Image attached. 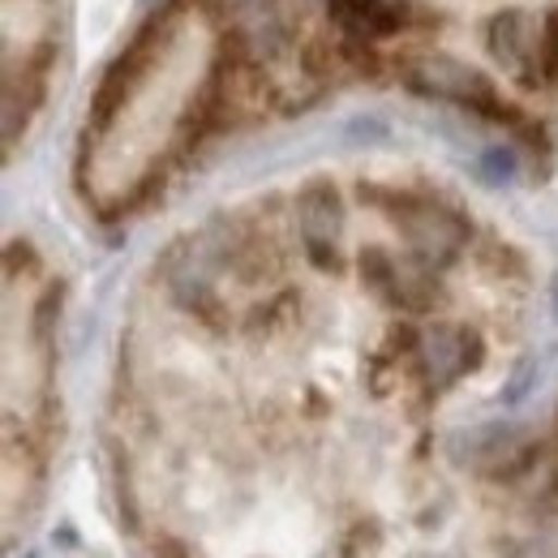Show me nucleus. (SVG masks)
Returning a JSON list of instances; mask_svg holds the SVG:
<instances>
[{
	"mask_svg": "<svg viewBox=\"0 0 558 558\" xmlns=\"http://www.w3.org/2000/svg\"><path fill=\"white\" fill-rule=\"evenodd\" d=\"M361 283L378 296L391 301V283H396V258L383 250H361Z\"/></svg>",
	"mask_w": 558,
	"mask_h": 558,
	"instance_id": "9",
	"label": "nucleus"
},
{
	"mask_svg": "<svg viewBox=\"0 0 558 558\" xmlns=\"http://www.w3.org/2000/svg\"><path fill=\"white\" fill-rule=\"evenodd\" d=\"M301 245L318 271H340V236H344V203L331 181H314L296 198Z\"/></svg>",
	"mask_w": 558,
	"mask_h": 558,
	"instance_id": "3",
	"label": "nucleus"
},
{
	"mask_svg": "<svg viewBox=\"0 0 558 558\" xmlns=\"http://www.w3.org/2000/svg\"><path fill=\"white\" fill-rule=\"evenodd\" d=\"M529 35H533V31H529V17H524L520 9H502V13H494L486 39H489V52L502 61V70L520 73V77H533V73H529L533 39H529Z\"/></svg>",
	"mask_w": 558,
	"mask_h": 558,
	"instance_id": "6",
	"label": "nucleus"
},
{
	"mask_svg": "<svg viewBox=\"0 0 558 558\" xmlns=\"http://www.w3.org/2000/svg\"><path fill=\"white\" fill-rule=\"evenodd\" d=\"M417 361H421V369H425V378H429V387L442 391V387H451L460 374H469V369L482 365V340H477V331L434 323L429 331H421Z\"/></svg>",
	"mask_w": 558,
	"mask_h": 558,
	"instance_id": "4",
	"label": "nucleus"
},
{
	"mask_svg": "<svg viewBox=\"0 0 558 558\" xmlns=\"http://www.w3.org/2000/svg\"><path fill=\"white\" fill-rule=\"evenodd\" d=\"M537 65H542V77L558 86V9L546 13L542 22V39H537Z\"/></svg>",
	"mask_w": 558,
	"mask_h": 558,
	"instance_id": "10",
	"label": "nucleus"
},
{
	"mask_svg": "<svg viewBox=\"0 0 558 558\" xmlns=\"http://www.w3.org/2000/svg\"><path fill=\"white\" fill-rule=\"evenodd\" d=\"M555 305H558V301H555Z\"/></svg>",
	"mask_w": 558,
	"mask_h": 558,
	"instance_id": "15",
	"label": "nucleus"
},
{
	"mask_svg": "<svg viewBox=\"0 0 558 558\" xmlns=\"http://www.w3.org/2000/svg\"><path fill=\"white\" fill-rule=\"evenodd\" d=\"M150 44H155V26H146L138 39L112 61V70L104 73V82H99V90H95V99H90V125H95V134H104V130L117 121V112L134 99L142 73L150 65Z\"/></svg>",
	"mask_w": 558,
	"mask_h": 558,
	"instance_id": "5",
	"label": "nucleus"
},
{
	"mask_svg": "<svg viewBox=\"0 0 558 558\" xmlns=\"http://www.w3.org/2000/svg\"><path fill=\"white\" fill-rule=\"evenodd\" d=\"M387 207H391V219L400 223L404 241L413 245V258L429 263V267L451 263L469 241V223L456 210L438 207V203L400 194V198H387Z\"/></svg>",
	"mask_w": 558,
	"mask_h": 558,
	"instance_id": "1",
	"label": "nucleus"
},
{
	"mask_svg": "<svg viewBox=\"0 0 558 558\" xmlns=\"http://www.w3.org/2000/svg\"><path fill=\"white\" fill-rule=\"evenodd\" d=\"M301 65L314 73V77H327L336 70V44H323V39H310L301 48Z\"/></svg>",
	"mask_w": 558,
	"mask_h": 558,
	"instance_id": "12",
	"label": "nucleus"
},
{
	"mask_svg": "<svg viewBox=\"0 0 558 558\" xmlns=\"http://www.w3.org/2000/svg\"><path fill=\"white\" fill-rule=\"evenodd\" d=\"M48 61H52V48H44L26 70H22V86H26V99H31V108L39 104V90H44V70H48ZM22 112H26V104H22ZM17 134V82L9 77V86H4V142H13Z\"/></svg>",
	"mask_w": 558,
	"mask_h": 558,
	"instance_id": "8",
	"label": "nucleus"
},
{
	"mask_svg": "<svg viewBox=\"0 0 558 558\" xmlns=\"http://www.w3.org/2000/svg\"><path fill=\"white\" fill-rule=\"evenodd\" d=\"M477 172H482V181H486V185H507V181L515 177V150L494 146V150H486V155H482Z\"/></svg>",
	"mask_w": 558,
	"mask_h": 558,
	"instance_id": "11",
	"label": "nucleus"
},
{
	"mask_svg": "<svg viewBox=\"0 0 558 558\" xmlns=\"http://www.w3.org/2000/svg\"><path fill=\"white\" fill-rule=\"evenodd\" d=\"M331 9H336V17H340L349 31H356V17L365 22L369 9H374V0H331Z\"/></svg>",
	"mask_w": 558,
	"mask_h": 558,
	"instance_id": "13",
	"label": "nucleus"
},
{
	"mask_svg": "<svg viewBox=\"0 0 558 558\" xmlns=\"http://www.w3.org/2000/svg\"><path fill=\"white\" fill-rule=\"evenodd\" d=\"M155 558H190V555L181 550V542H159V546H155Z\"/></svg>",
	"mask_w": 558,
	"mask_h": 558,
	"instance_id": "14",
	"label": "nucleus"
},
{
	"mask_svg": "<svg viewBox=\"0 0 558 558\" xmlns=\"http://www.w3.org/2000/svg\"><path fill=\"white\" fill-rule=\"evenodd\" d=\"M409 82L417 86L421 95H438V99H451V104H464L473 112H482L489 121H515V112L498 99L494 82L482 70L464 65V61H451V57H421L409 70Z\"/></svg>",
	"mask_w": 558,
	"mask_h": 558,
	"instance_id": "2",
	"label": "nucleus"
},
{
	"mask_svg": "<svg viewBox=\"0 0 558 558\" xmlns=\"http://www.w3.org/2000/svg\"><path fill=\"white\" fill-rule=\"evenodd\" d=\"M391 301L396 305H404V310H434V301H438V276H434V267L429 263H421V258H404V263H396V283H391Z\"/></svg>",
	"mask_w": 558,
	"mask_h": 558,
	"instance_id": "7",
	"label": "nucleus"
}]
</instances>
